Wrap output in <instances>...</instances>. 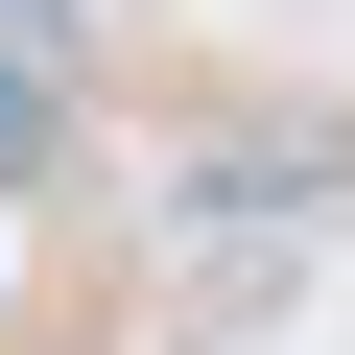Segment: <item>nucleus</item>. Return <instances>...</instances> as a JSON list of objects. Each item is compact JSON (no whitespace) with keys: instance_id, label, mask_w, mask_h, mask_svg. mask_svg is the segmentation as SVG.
Segmentation results:
<instances>
[{"instance_id":"nucleus-2","label":"nucleus","mask_w":355,"mask_h":355,"mask_svg":"<svg viewBox=\"0 0 355 355\" xmlns=\"http://www.w3.org/2000/svg\"><path fill=\"white\" fill-rule=\"evenodd\" d=\"M24 166H48V71H0V190H24Z\"/></svg>"},{"instance_id":"nucleus-1","label":"nucleus","mask_w":355,"mask_h":355,"mask_svg":"<svg viewBox=\"0 0 355 355\" xmlns=\"http://www.w3.org/2000/svg\"><path fill=\"white\" fill-rule=\"evenodd\" d=\"M0 71H71V0H0Z\"/></svg>"}]
</instances>
